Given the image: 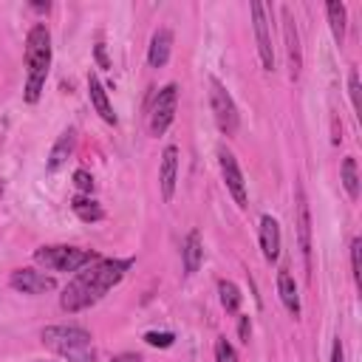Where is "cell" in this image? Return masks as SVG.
Wrapping results in <instances>:
<instances>
[{"instance_id":"6da1fadb","label":"cell","mask_w":362,"mask_h":362,"mask_svg":"<svg viewBox=\"0 0 362 362\" xmlns=\"http://www.w3.org/2000/svg\"><path fill=\"white\" fill-rule=\"evenodd\" d=\"M127 269H130V260H102L99 257V260L88 263V269L76 272V277L65 286L59 305L74 314V311H82V308L99 303L124 277Z\"/></svg>"},{"instance_id":"7a4b0ae2","label":"cell","mask_w":362,"mask_h":362,"mask_svg":"<svg viewBox=\"0 0 362 362\" xmlns=\"http://www.w3.org/2000/svg\"><path fill=\"white\" fill-rule=\"evenodd\" d=\"M48 65H51V34L42 23H37L28 37H25V68H28V79H25V102H37L48 76Z\"/></svg>"},{"instance_id":"3957f363","label":"cell","mask_w":362,"mask_h":362,"mask_svg":"<svg viewBox=\"0 0 362 362\" xmlns=\"http://www.w3.org/2000/svg\"><path fill=\"white\" fill-rule=\"evenodd\" d=\"M42 342L68 362H96L90 334L79 325H48L42 331Z\"/></svg>"},{"instance_id":"277c9868","label":"cell","mask_w":362,"mask_h":362,"mask_svg":"<svg viewBox=\"0 0 362 362\" xmlns=\"http://www.w3.org/2000/svg\"><path fill=\"white\" fill-rule=\"evenodd\" d=\"M34 260L51 272H79L82 266L99 260V255L76 246H42L34 252Z\"/></svg>"},{"instance_id":"5b68a950","label":"cell","mask_w":362,"mask_h":362,"mask_svg":"<svg viewBox=\"0 0 362 362\" xmlns=\"http://www.w3.org/2000/svg\"><path fill=\"white\" fill-rule=\"evenodd\" d=\"M209 105H212V113H215V122H218L221 133L223 136H235L238 124H240L238 107H235L232 96L226 93V88L221 85V79H215V76L209 79Z\"/></svg>"},{"instance_id":"8992f818","label":"cell","mask_w":362,"mask_h":362,"mask_svg":"<svg viewBox=\"0 0 362 362\" xmlns=\"http://www.w3.org/2000/svg\"><path fill=\"white\" fill-rule=\"evenodd\" d=\"M175 105H178V88L170 82L158 90L156 102H153V110H150V136H161L170 124H173V116H175Z\"/></svg>"},{"instance_id":"52a82bcc","label":"cell","mask_w":362,"mask_h":362,"mask_svg":"<svg viewBox=\"0 0 362 362\" xmlns=\"http://www.w3.org/2000/svg\"><path fill=\"white\" fill-rule=\"evenodd\" d=\"M252 20H255L260 62H263L266 71H274V51H272V34H269V8L263 3H252Z\"/></svg>"},{"instance_id":"ba28073f","label":"cell","mask_w":362,"mask_h":362,"mask_svg":"<svg viewBox=\"0 0 362 362\" xmlns=\"http://www.w3.org/2000/svg\"><path fill=\"white\" fill-rule=\"evenodd\" d=\"M8 283H11V288H17L23 294H45V291L57 288V280L37 269H14Z\"/></svg>"},{"instance_id":"9c48e42d","label":"cell","mask_w":362,"mask_h":362,"mask_svg":"<svg viewBox=\"0 0 362 362\" xmlns=\"http://www.w3.org/2000/svg\"><path fill=\"white\" fill-rule=\"evenodd\" d=\"M297 235H300V252L305 263V274L311 277V212L303 187H297Z\"/></svg>"},{"instance_id":"30bf717a","label":"cell","mask_w":362,"mask_h":362,"mask_svg":"<svg viewBox=\"0 0 362 362\" xmlns=\"http://www.w3.org/2000/svg\"><path fill=\"white\" fill-rule=\"evenodd\" d=\"M283 40H286L291 79H297L300 76V68H303V48H300V34H297V25L291 20V8L288 6H283Z\"/></svg>"},{"instance_id":"8fae6325","label":"cell","mask_w":362,"mask_h":362,"mask_svg":"<svg viewBox=\"0 0 362 362\" xmlns=\"http://www.w3.org/2000/svg\"><path fill=\"white\" fill-rule=\"evenodd\" d=\"M218 158H221V173H223L226 189L232 192V198H235L238 206H246V184H243V173H240L235 156H232L229 150H221Z\"/></svg>"},{"instance_id":"7c38bea8","label":"cell","mask_w":362,"mask_h":362,"mask_svg":"<svg viewBox=\"0 0 362 362\" xmlns=\"http://www.w3.org/2000/svg\"><path fill=\"white\" fill-rule=\"evenodd\" d=\"M175 175H178V150L170 144V147H164V153H161V170H158V181H161V195H164V201H170L173 192H175Z\"/></svg>"},{"instance_id":"4fadbf2b","label":"cell","mask_w":362,"mask_h":362,"mask_svg":"<svg viewBox=\"0 0 362 362\" xmlns=\"http://www.w3.org/2000/svg\"><path fill=\"white\" fill-rule=\"evenodd\" d=\"M170 51H173V31L170 28H158L150 40V48H147V62L150 68H164L167 59H170Z\"/></svg>"},{"instance_id":"5bb4252c","label":"cell","mask_w":362,"mask_h":362,"mask_svg":"<svg viewBox=\"0 0 362 362\" xmlns=\"http://www.w3.org/2000/svg\"><path fill=\"white\" fill-rule=\"evenodd\" d=\"M260 249H263V257L269 263L277 260V255H280V226L272 215L260 218Z\"/></svg>"},{"instance_id":"9a60e30c","label":"cell","mask_w":362,"mask_h":362,"mask_svg":"<svg viewBox=\"0 0 362 362\" xmlns=\"http://www.w3.org/2000/svg\"><path fill=\"white\" fill-rule=\"evenodd\" d=\"M88 96H90V105L96 107V113L107 124H116V113H113V107L107 102V93H105V88H102V82H99L96 74H88Z\"/></svg>"},{"instance_id":"2e32d148","label":"cell","mask_w":362,"mask_h":362,"mask_svg":"<svg viewBox=\"0 0 362 362\" xmlns=\"http://www.w3.org/2000/svg\"><path fill=\"white\" fill-rule=\"evenodd\" d=\"M74 147H76V133L68 127V130H65V133L57 139V144L51 147V156H48V164H45V167H48L51 173H57V170H59V167H62V164L71 158Z\"/></svg>"},{"instance_id":"e0dca14e","label":"cell","mask_w":362,"mask_h":362,"mask_svg":"<svg viewBox=\"0 0 362 362\" xmlns=\"http://www.w3.org/2000/svg\"><path fill=\"white\" fill-rule=\"evenodd\" d=\"M277 291H280V300L283 305L288 308L291 317H300V294H297V286H294V277L288 272H280L277 274Z\"/></svg>"},{"instance_id":"ac0fdd59","label":"cell","mask_w":362,"mask_h":362,"mask_svg":"<svg viewBox=\"0 0 362 362\" xmlns=\"http://www.w3.org/2000/svg\"><path fill=\"white\" fill-rule=\"evenodd\" d=\"M201 257H204L201 235H198V232H189L187 240H184V272H187V274H195L198 266H201Z\"/></svg>"},{"instance_id":"d6986e66","label":"cell","mask_w":362,"mask_h":362,"mask_svg":"<svg viewBox=\"0 0 362 362\" xmlns=\"http://www.w3.org/2000/svg\"><path fill=\"white\" fill-rule=\"evenodd\" d=\"M325 14H328V23H331L334 40L342 42V40H345V3L328 0V3H325Z\"/></svg>"},{"instance_id":"ffe728a7","label":"cell","mask_w":362,"mask_h":362,"mask_svg":"<svg viewBox=\"0 0 362 362\" xmlns=\"http://www.w3.org/2000/svg\"><path fill=\"white\" fill-rule=\"evenodd\" d=\"M71 209H74L76 218L85 221V223H93V221L102 218V206H99L93 198H82V195H76V198L71 201Z\"/></svg>"},{"instance_id":"44dd1931","label":"cell","mask_w":362,"mask_h":362,"mask_svg":"<svg viewBox=\"0 0 362 362\" xmlns=\"http://www.w3.org/2000/svg\"><path fill=\"white\" fill-rule=\"evenodd\" d=\"M342 187H345V192L356 201L359 198V173H356V158L354 156H348L345 161H342Z\"/></svg>"},{"instance_id":"7402d4cb","label":"cell","mask_w":362,"mask_h":362,"mask_svg":"<svg viewBox=\"0 0 362 362\" xmlns=\"http://www.w3.org/2000/svg\"><path fill=\"white\" fill-rule=\"evenodd\" d=\"M218 291H221V305H223L229 314H235V311L240 308V288H238L235 283H229V280H221V283H218Z\"/></svg>"},{"instance_id":"603a6c76","label":"cell","mask_w":362,"mask_h":362,"mask_svg":"<svg viewBox=\"0 0 362 362\" xmlns=\"http://www.w3.org/2000/svg\"><path fill=\"white\" fill-rule=\"evenodd\" d=\"M173 339H175V337H173L170 331H147V334H144V342L153 345V348H170Z\"/></svg>"},{"instance_id":"cb8c5ba5","label":"cell","mask_w":362,"mask_h":362,"mask_svg":"<svg viewBox=\"0 0 362 362\" xmlns=\"http://www.w3.org/2000/svg\"><path fill=\"white\" fill-rule=\"evenodd\" d=\"M215 359L218 362H238V354H235V348L226 339H218L215 342Z\"/></svg>"},{"instance_id":"d4e9b609","label":"cell","mask_w":362,"mask_h":362,"mask_svg":"<svg viewBox=\"0 0 362 362\" xmlns=\"http://www.w3.org/2000/svg\"><path fill=\"white\" fill-rule=\"evenodd\" d=\"M348 90H351V105L359 113V74L356 71H351V76H348Z\"/></svg>"},{"instance_id":"484cf974","label":"cell","mask_w":362,"mask_h":362,"mask_svg":"<svg viewBox=\"0 0 362 362\" xmlns=\"http://www.w3.org/2000/svg\"><path fill=\"white\" fill-rule=\"evenodd\" d=\"M359 249H362V240L354 238L351 240V269H354V280L359 283Z\"/></svg>"},{"instance_id":"4316f807","label":"cell","mask_w":362,"mask_h":362,"mask_svg":"<svg viewBox=\"0 0 362 362\" xmlns=\"http://www.w3.org/2000/svg\"><path fill=\"white\" fill-rule=\"evenodd\" d=\"M74 184H76L82 192H90V189H93V178H90V173H85V170H76V173H74Z\"/></svg>"},{"instance_id":"83f0119b","label":"cell","mask_w":362,"mask_h":362,"mask_svg":"<svg viewBox=\"0 0 362 362\" xmlns=\"http://www.w3.org/2000/svg\"><path fill=\"white\" fill-rule=\"evenodd\" d=\"M331 362H345V351H342V339L339 337L331 345Z\"/></svg>"},{"instance_id":"f1b7e54d","label":"cell","mask_w":362,"mask_h":362,"mask_svg":"<svg viewBox=\"0 0 362 362\" xmlns=\"http://www.w3.org/2000/svg\"><path fill=\"white\" fill-rule=\"evenodd\" d=\"M238 334H240V339H243V342H249V334H252V322H249V317H240Z\"/></svg>"},{"instance_id":"f546056e","label":"cell","mask_w":362,"mask_h":362,"mask_svg":"<svg viewBox=\"0 0 362 362\" xmlns=\"http://www.w3.org/2000/svg\"><path fill=\"white\" fill-rule=\"evenodd\" d=\"M96 59H99V65L102 68H107L110 62H107V54H105V42H96Z\"/></svg>"},{"instance_id":"4dcf8cb0","label":"cell","mask_w":362,"mask_h":362,"mask_svg":"<svg viewBox=\"0 0 362 362\" xmlns=\"http://www.w3.org/2000/svg\"><path fill=\"white\" fill-rule=\"evenodd\" d=\"M110 362H141V356H139V354H119V356H113Z\"/></svg>"},{"instance_id":"1f68e13d","label":"cell","mask_w":362,"mask_h":362,"mask_svg":"<svg viewBox=\"0 0 362 362\" xmlns=\"http://www.w3.org/2000/svg\"><path fill=\"white\" fill-rule=\"evenodd\" d=\"M0 192H3V181H0Z\"/></svg>"}]
</instances>
